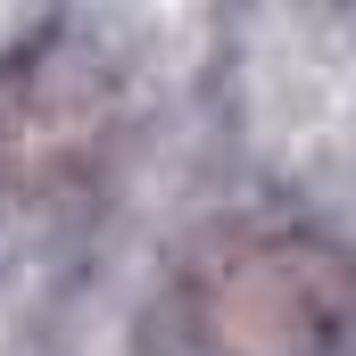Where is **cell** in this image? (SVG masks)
Wrapping results in <instances>:
<instances>
[{
	"instance_id": "obj_1",
	"label": "cell",
	"mask_w": 356,
	"mask_h": 356,
	"mask_svg": "<svg viewBox=\"0 0 356 356\" xmlns=\"http://www.w3.org/2000/svg\"><path fill=\"white\" fill-rule=\"evenodd\" d=\"M356 307V266L290 224H249L199 249L182 315L207 356H332Z\"/></svg>"
}]
</instances>
